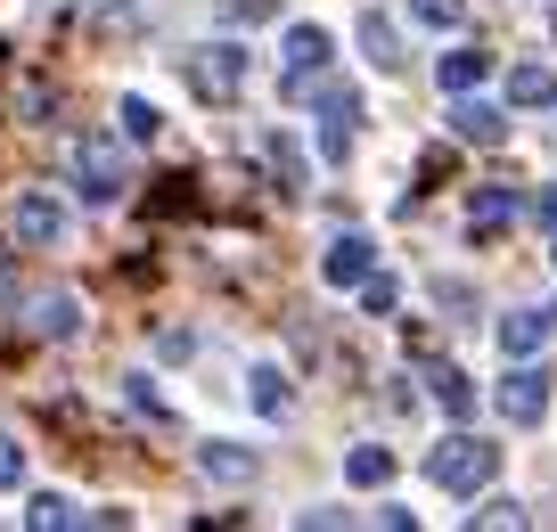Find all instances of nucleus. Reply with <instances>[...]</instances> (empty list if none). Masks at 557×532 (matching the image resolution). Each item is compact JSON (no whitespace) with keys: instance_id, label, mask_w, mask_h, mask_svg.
<instances>
[{"instance_id":"f257e3e1","label":"nucleus","mask_w":557,"mask_h":532,"mask_svg":"<svg viewBox=\"0 0 557 532\" xmlns=\"http://www.w3.org/2000/svg\"><path fill=\"white\" fill-rule=\"evenodd\" d=\"M426 475H435L443 492H484V483L500 475V443H484V434H451V443H435Z\"/></svg>"},{"instance_id":"f03ea898","label":"nucleus","mask_w":557,"mask_h":532,"mask_svg":"<svg viewBox=\"0 0 557 532\" xmlns=\"http://www.w3.org/2000/svg\"><path fill=\"white\" fill-rule=\"evenodd\" d=\"M189 90L206 107H230L246 90V50H238V41H206V50H189Z\"/></svg>"},{"instance_id":"7ed1b4c3","label":"nucleus","mask_w":557,"mask_h":532,"mask_svg":"<svg viewBox=\"0 0 557 532\" xmlns=\"http://www.w3.org/2000/svg\"><path fill=\"white\" fill-rule=\"evenodd\" d=\"M74 172H83V197H90V206H115L123 181H132V164H123V148H115L107 132L74 139Z\"/></svg>"},{"instance_id":"20e7f679","label":"nucleus","mask_w":557,"mask_h":532,"mask_svg":"<svg viewBox=\"0 0 557 532\" xmlns=\"http://www.w3.org/2000/svg\"><path fill=\"white\" fill-rule=\"evenodd\" d=\"M9 230H17V246H58L66 238V206H58L50 189H25L17 213H9Z\"/></svg>"},{"instance_id":"39448f33","label":"nucleus","mask_w":557,"mask_h":532,"mask_svg":"<svg viewBox=\"0 0 557 532\" xmlns=\"http://www.w3.org/2000/svg\"><path fill=\"white\" fill-rule=\"evenodd\" d=\"M549 336H557V311L549 304H524V311H508V320H500V352H508V361L549 352Z\"/></svg>"},{"instance_id":"423d86ee","label":"nucleus","mask_w":557,"mask_h":532,"mask_svg":"<svg viewBox=\"0 0 557 532\" xmlns=\"http://www.w3.org/2000/svg\"><path fill=\"white\" fill-rule=\"evenodd\" d=\"M500 418L508 426H541V418H549V378H541V369H508L500 378Z\"/></svg>"},{"instance_id":"0eeeda50","label":"nucleus","mask_w":557,"mask_h":532,"mask_svg":"<svg viewBox=\"0 0 557 532\" xmlns=\"http://www.w3.org/2000/svg\"><path fill=\"white\" fill-rule=\"evenodd\" d=\"M320 115H329V123H320V156H329V164H345V156H352V115H361V99L336 83V90H320Z\"/></svg>"},{"instance_id":"6e6552de","label":"nucleus","mask_w":557,"mask_h":532,"mask_svg":"<svg viewBox=\"0 0 557 532\" xmlns=\"http://www.w3.org/2000/svg\"><path fill=\"white\" fill-rule=\"evenodd\" d=\"M369 271H377V246H369L361 230H345V238L329 246V262H320V279H329V287H361Z\"/></svg>"},{"instance_id":"1a4fd4ad","label":"nucleus","mask_w":557,"mask_h":532,"mask_svg":"<svg viewBox=\"0 0 557 532\" xmlns=\"http://www.w3.org/2000/svg\"><path fill=\"white\" fill-rule=\"evenodd\" d=\"M25 327H34L41 344H74L83 336V311H74V295H34V304H25Z\"/></svg>"},{"instance_id":"9d476101","label":"nucleus","mask_w":557,"mask_h":532,"mask_svg":"<svg viewBox=\"0 0 557 532\" xmlns=\"http://www.w3.org/2000/svg\"><path fill=\"white\" fill-rule=\"evenodd\" d=\"M451 132H459V139H475V148H500V139H508V115L459 90V107H451Z\"/></svg>"},{"instance_id":"9b49d317","label":"nucleus","mask_w":557,"mask_h":532,"mask_svg":"<svg viewBox=\"0 0 557 532\" xmlns=\"http://www.w3.org/2000/svg\"><path fill=\"white\" fill-rule=\"evenodd\" d=\"M508 222H517V197H508V189H475V206H468V238L484 246V238H500Z\"/></svg>"},{"instance_id":"f8f14e48","label":"nucleus","mask_w":557,"mask_h":532,"mask_svg":"<svg viewBox=\"0 0 557 532\" xmlns=\"http://www.w3.org/2000/svg\"><path fill=\"white\" fill-rule=\"evenodd\" d=\"M197 467L213 483H255V450H238V443H197Z\"/></svg>"},{"instance_id":"ddd939ff","label":"nucleus","mask_w":557,"mask_h":532,"mask_svg":"<svg viewBox=\"0 0 557 532\" xmlns=\"http://www.w3.org/2000/svg\"><path fill=\"white\" fill-rule=\"evenodd\" d=\"M361 50H369V66H377V74H401V34L377 17V9L361 17Z\"/></svg>"},{"instance_id":"4468645a","label":"nucleus","mask_w":557,"mask_h":532,"mask_svg":"<svg viewBox=\"0 0 557 532\" xmlns=\"http://www.w3.org/2000/svg\"><path fill=\"white\" fill-rule=\"evenodd\" d=\"M508 107H557V74L549 66H508Z\"/></svg>"},{"instance_id":"2eb2a0df","label":"nucleus","mask_w":557,"mask_h":532,"mask_svg":"<svg viewBox=\"0 0 557 532\" xmlns=\"http://www.w3.org/2000/svg\"><path fill=\"white\" fill-rule=\"evenodd\" d=\"M426 385H435V401H443V410H451V418H475V385L459 378L451 361H443V369H426Z\"/></svg>"},{"instance_id":"dca6fc26","label":"nucleus","mask_w":557,"mask_h":532,"mask_svg":"<svg viewBox=\"0 0 557 532\" xmlns=\"http://www.w3.org/2000/svg\"><path fill=\"white\" fill-rule=\"evenodd\" d=\"M25 524H34V532H66V524H83V508H74L66 492H34V508H25Z\"/></svg>"},{"instance_id":"f3484780","label":"nucleus","mask_w":557,"mask_h":532,"mask_svg":"<svg viewBox=\"0 0 557 532\" xmlns=\"http://www.w3.org/2000/svg\"><path fill=\"white\" fill-rule=\"evenodd\" d=\"M484 74H492V50H451V58H443V90H451V99H459V90H475Z\"/></svg>"},{"instance_id":"a211bd4d","label":"nucleus","mask_w":557,"mask_h":532,"mask_svg":"<svg viewBox=\"0 0 557 532\" xmlns=\"http://www.w3.org/2000/svg\"><path fill=\"white\" fill-rule=\"evenodd\" d=\"M345 475L361 483V492H377V483L394 475V450H385V443H361V450H352V459H345Z\"/></svg>"},{"instance_id":"6ab92c4d","label":"nucleus","mask_w":557,"mask_h":532,"mask_svg":"<svg viewBox=\"0 0 557 532\" xmlns=\"http://www.w3.org/2000/svg\"><path fill=\"white\" fill-rule=\"evenodd\" d=\"M262 156H271L278 189H304V148H296V139H287V132H271V148H262Z\"/></svg>"},{"instance_id":"aec40b11","label":"nucleus","mask_w":557,"mask_h":532,"mask_svg":"<svg viewBox=\"0 0 557 532\" xmlns=\"http://www.w3.org/2000/svg\"><path fill=\"white\" fill-rule=\"evenodd\" d=\"M287 401H296V394H287V378H278V369H255V410L262 418H287Z\"/></svg>"},{"instance_id":"412c9836","label":"nucleus","mask_w":557,"mask_h":532,"mask_svg":"<svg viewBox=\"0 0 557 532\" xmlns=\"http://www.w3.org/2000/svg\"><path fill=\"white\" fill-rule=\"evenodd\" d=\"M410 17H418V25H435V34H451V25L468 17V0H410Z\"/></svg>"},{"instance_id":"4be33fe9","label":"nucleus","mask_w":557,"mask_h":532,"mask_svg":"<svg viewBox=\"0 0 557 532\" xmlns=\"http://www.w3.org/2000/svg\"><path fill=\"white\" fill-rule=\"evenodd\" d=\"M115 115H123V132H132V139H157V132H164V115H157L148 99H123Z\"/></svg>"},{"instance_id":"5701e85b","label":"nucleus","mask_w":557,"mask_h":532,"mask_svg":"<svg viewBox=\"0 0 557 532\" xmlns=\"http://www.w3.org/2000/svg\"><path fill=\"white\" fill-rule=\"evenodd\" d=\"M468 524H484V532H500V524H508V532H517V524H533V516H524L517 499H484V508H475Z\"/></svg>"},{"instance_id":"b1692460","label":"nucleus","mask_w":557,"mask_h":532,"mask_svg":"<svg viewBox=\"0 0 557 532\" xmlns=\"http://www.w3.org/2000/svg\"><path fill=\"white\" fill-rule=\"evenodd\" d=\"M189 206H197V189L181 181V172L164 181V189H148V213H189Z\"/></svg>"},{"instance_id":"393cba45","label":"nucleus","mask_w":557,"mask_h":532,"mask_svg":"<svg viewBox=\"0 0 557 532\" xmlns=\"http://www.w3.org/2000/svg\"><path fill=\"white\" fill-rule=\"evenodd\" d=\"M394 304H401V287H394V279H377V271H369V279H361V311H369V320H385Z\"/></svg>"},{"instance_id":"a878e982","label":"nucleus","mask_w":557,"mask_h":532,"mask_svg":"<svg viewBox=\"0 0 557 532\" xmlns=\"http://www.w3.org/2000/svg\"><path fill=\"white\" fill-rule=\"evenodd\" d=\"M50 107H58V90H50V83H17V115L50 123Z\"/></svg>"},{"instance_id":"bb28decb","label":"nucleus","mask_w":557,"mask_h":532,"mask_svg":"<svg viewBox=\"0 0 557 532\" xmlns=\"http://www.w3.org/2000/svg\"><path fill=\"white\" fill-rule=\"evenodd\" d=\"M25 483V450H17V434H0V492H17Z\"/></svg>"},{"instance_id":"cd10ccee","label":"nucleus","mask_w":557,"mask_h":532,"mask_svg":"<svg viewBox=\"0 0 557 532\" xmlns=\"http://www.w3.org/2000/svg\"><path fill=\"white\" fill-rule=\"evenodd\" d=\"M123 394H132V410H139V418H157V426H164V401H157V385H148V378H132Z\"/></svg>"},{"instance_id":"c85d7f7f","label":"nucleus","mask_w":557,"mask_h":532,"mask_svg":"<svg viewBox=\"0 0 557 532\" xmlns=\"http://www.w3.org/2000/svg\"><path fill=\"white\" fill-rule=\"evenodd\" d=\"M533 222H549V230H557V189H541V197H533Z\"/></svg>"},{"instance_id":"c756f323","label":"nucleus","mask_w":557,"mask_h":532,"mask_svg":"<svg viewBox=\"0 0 557 532\" xmlns=\"http://www.w3.org/2000/svg\"><path fill=\"white\" fill-rule=\"evenodd\" d=\"M549 262H557V238H549Z\"/></svg>"}]
</instances>
